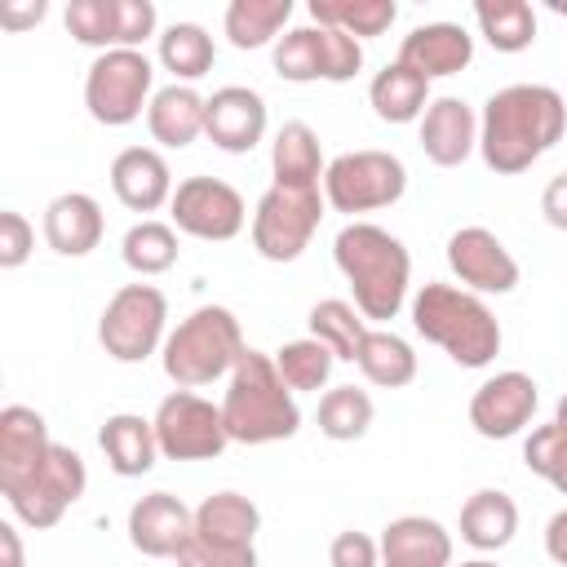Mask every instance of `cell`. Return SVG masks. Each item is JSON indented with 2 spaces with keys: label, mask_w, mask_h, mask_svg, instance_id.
<instances>
[{
  "label": "cell",
  "mask_w": 567,
  "mask_h": 567,
  "mask_svg": "<svg viewBox=\"0 0 567 567\" xmlns=\"http://www.w3.org/2000/svg\"><path fill=\"white\" fill-rule=\"evenodd\" d=\"M545 554H549L558 567H567V509H558V514L545 523Z\"/></svg>",
  "instance_id": "f6af8a7d"
},
{
  "label": "cell",
  "mask_w": 567,
  "mask_h": 567,
  "mask_svg": "<svg viewBox=\"0 0 567 567\" xmlns=\"http://www.w3.org/2000/svg\"><path fill=\"white\" fill-rule=\"evenodd\" d=\"M97 443L106 452V465L120 474V478H142L155 456H159V439H155V421L137 416V412H115L102 421L97 430Z\"/></svg>",
  "instance_id": "484cf974"
},
{
  "label": "cell",
  "mask_w": 567,
  "mask_h": 567,
  "mask_svg": "<svg viewBox=\"0 0 567 567\" xmlns=\"http://www.w3.org/2000/svg\"><path fill=\"white\" fill-rule=\"evenodd\" d=\"M518 532V505L496 492V487H483L474 492L465 505H461V540L492 554V549H505Z\"/></svg>",
  "instance_id": "f1b7e54d"
},
{
  "label": "cell",
  "mask_w": 567,
  "mask_h": 567,
  "mask_svg": "<svg viewBox=\"0 0 567 567\" xmlns=\"http://www.w3.org/2000/svg\"><path fill=\"white\" fill-rule=\"evenodd\" d=\"M120 257L133 275H164L177 261V230L168 221H137L128 226Z\"/></svg>",
  "instance_id": "74e56055"
},
{
  "label": "cell",
  "mask_w": 567,
  "mask_h": 567,
  "mask_svg": "<svg viewBox=\"0 0 567 567\" xmlns=\"http://www.w3.org/2000/svg\"><path fill=\"white\" fill-rule=\"evenodd\" d=\"M44 0H31V4H4L0 9V22L9 27V31H22V27H35L40 18H44Z\"/></svg>",
  "instance_id": "bcb514c9"
},
{
  "label": "cell",
  "mask_w": 567,
  "mask_h": 567,
  "mask_svg": "<svg viewBox=\"0 0 567 567\" xmlns=\"http://www.w3.org/2000/svg\"><path fill=\"white\" fill-rule=\"evenodd\" d=\"M164 319L168 301L155 284H124L97 319V341L115 363H142L164 350Z\"/></svg>",
  "instance_id": "52a82bcc"
},
{
  "label": "cell",
  "mask_w": 567,
  "mask_h": 567,
  "mask_svg": "<svg viewBox=\"0 0 567 567\" xmlns=\"http://www.w3.org/2000/svg\"><path fill=\"white\" fill-rule=\"evenodd\" d=\"M412 328L447 350V359L461 368H487L501 354L496 315L478 292H465L456 284H425L412 297Z\"/></svg>",
  "instance_id": "277c9868"
},
{
  "label": "cell",
  "mask_w": 567,
  "mask_h": 567,
  "mask_svg": "<svg viewBox=\"0 0 567 567\" xmlns=\"http://www.w3.org/2000/svg\"><path fill=\"white\" fill-rule=\"evenodd\" d=\"M190 532H195V509H186L173 492H146L128 509V540L146 558H177Z\"/></svg>",
  "instance_id": "ac0fdd59"
},
{
  "label": "cell",
  "mask_w": 567,
  "mask_h": 567,
  "mask_svg": "<svg viewBox=\"0 0 567 567\" xmlns=\"http://www.w3.org/2000/svg\"><path fill=\"white\" fill-rule=\"evenodd\" d=\"M221 421L230 443H279L292 439L301 430V408L288 390V381L275 368V354L261 350H244V359L230 372L226 399H221Z\"/></svg>",
  "instance_id": "3957f363"
},
{
  "label": "cell",
  "mask_w": 567,
  "mask_h": 567,
  "mask_svg": "<svg viewBox=\"0 0 567 567\" xmlns=\"http://www.w3.org/2000/svg\"><path fill=\"white\" fill-rule=\"evenodd\" d=\"M354 363L381 390H399V385H408L416 377V350L399 332H385V328H368Z\"/></svg>",
  "instance_id": "4dcf8cb0"
},
{
  "label": "cell",
  "mask_w": 567,
  "mask_h": 567,
  "mask_svg": "<svg viewBox=\"0 0 567 567\" xmlns=\"http://www.w3.org/2000/svg\"><path fill=\"white\" fill-rule=\"evenodd\" d=\"M540 213L554 230H567V173L549 177V186L540 190Z\"/></svg>",
  "instance_id": "ee69618b"
},
{
  "label": "cell",
  "mask_w": 567,
  "mask_h": 567,
  "mask_svg": "<svg viewBox=\"0 0 567 567\" xmlns=\"http://www.w3.org/2000/svg\"><path fill=\"white\" fill-rule=\"evenodd\" d=\"M478 146V115L461 97H434L421 115V151L439 168H456Z\"/></svg>",
  "instance_id": "7402d4cb"
},
{
  "label": "cell",
  "mask_w": 567,
  "mask_h": 567,
  "mask_svg": "<svg viewBox=\"0 0 567 567\" xmlns=\"http://www.w3.org/2000/svg\"><path fill=\"white\" fill-rule=\"evenodd\" d=\"M554 425H558V430H567V394H563V399H558V408H554Z\"/></svg>",
  "instance_id": "c3c4849f"
},
{
  "label": "cell",
  "mask_w": 567,
  "mask_h": 567,
  "mask_svg": "<svg viewBox=\"0 0 567 567\" xmlns=\"http://www.w3.org/2000/svg\"><path fill=\"white\" fill-rule=\"evenodd\" d=\"M381 567H452V536L439 518L403 514L381 532Z\"/></svg>",
  "instance_id": "603a6c76"
},
{
  "label": "cell",
  "mask_w": 567,
  "mask_h": 567,
  "mask_svg": "<svg viewBox=\"0 0 567 567\" xmlns=\"http://www.w3.org/2000/svg\"><path fill=\"white\" fill-rule=\"evenodd\" d=\"M270 168H275V186H288V190H319V182H323V173H328L323 151H319V133H315L306 120H288V124L275 133Z\"/></svg>",
  "instance_id": "d4e9b609"
},
{
  "label": "cell",
  "mask_w": 567,
  "mask_h": 567,
  "mask_svg": "<svg viewBox=\"0 0 567 567\" xmlns=\"http://www.w3.org/2000/svg\"><path fill=\"white\" fill-rule=\"evenodd\" d=\"M0 567H27L22 563V540L13 523H0Z\"/></svg>",
  "instance_id": "7dc6e473"
},
{
  "label": "cell",
  "mask_w": 567,
  "mask_h": 567,
  "mask_svg": "<svg viewBox=\"0 0 567 567\" xmlns=\"http://www.w3.org/2000/svg\"><path fill=\"white\" fill-rule=\"evenodd\" d=\"M168 208H173V221H177L182 235H190V239H208V244H226V239H235V235L244 230V221H248L244 195H239L230 182H221V177H204V173L177 182Z\"/></svg>",
  "instance_id": "4fadbf2b"
},
{
  "label": "cell",
  "mask_w": 567,
  "mask_h": 567,
  "mask_svg": "<svg viewBox=\"0 0 567 567\" xmlns=\"http://www.w3.org/2000/svg\"><path fill=\"white\" fill-rule=\"evenodd\" d=\"M523 461H527L532 474H540L545 483H554L567 496V430H558L554 421L536 425L523 443Z\"/></svg>",
  "instance_id": "ab89813d"
},
{
  "label": "cell",
  "mask_w": 567,
  "mask_h": 567,
  "mask_svg": "<svg viewBox=\"0 0 567 567\" xmlns=\"http://www.w3.org/2000/svg\"><path fill=\"white\" fill-rule=\"evenodd\" d=\"M84 487H89L84 456H80L75 447H66V443H53L44 470H40L31 483L4 492V501H9V509H13L18 523L44 532V527H53V523L84 496Z\"/></svg>",
  "instance_id": "7c38bea8"
},
{
  "label": "cell",
  "mask_w": 567,
  "mask_h": 567,
  "mask_svg": "<svg viewBox=\"0 0 567 567\" xmlns=\"http://www.w3.org/2000/svg\"><path fill=\"white\" fill-rule=\"evenodd\" d=\"M474 22L496 53H523L536 40V13L527 0H478Z\"/></svg>",
  "instance_id": "1f68e13d"
},
{
  "label": "cell",
  "mask_w": 567,
  "mask_h": 567,
  "mask_svg": "<svg viewBox=\"0 0 567 567\" xmlns=\"http://www.w3.org/2000/svg\"><path fill=\"white\" fill-rule=\"evenodd\" d=\"M368 425H372V399H368V390H359V385H332L319 399V430L332 443H354V439L368 434Z\"/></svg>",
  "instance_id": "8d00e7d4"
},
{
  "label": "cell",
  "mask_w": 567,
  "mask_h": 567,
  "mask_svg": "<svg viewBox=\"0 0 567 567\" xmlns=\"http://www.w3.org/2000/svg\"><path fill=\"white\" fill-rule=\"evenodd\" d=\"M408 71L425 75V80H439V75H456L474 62V35L456 22H425V27H412L399 44V58Z\"/></svg>",
  "instance_id": "44dd1931"
},
{
  "label": "cell",
  "mask_w": 567,
  "mask_h": 567,
  "mask_svg": "<svg viewBox=\"0 0 567 567\" xmlns=\"http://www.w3.org/2000/svg\"><path fill=\"white\" fill-rule=\"evenodd\" d=\"M540 403V390L527 372H496L487 377L470 399V425L483 439H514L532 425Z\"/></svg>",
  "instance_id": "2e32d148"
},
{
  "label": "cell",
  "mask_w": 567,
  "mask_h": 567,
  "mask_svg": "<svg viewBox=\"0 0 567 567\" xmlns=\"http://www.w3.org/2000/svg\"><path fill=\"white\" fill-rule=\"evenodd\" d=\"M151 84H155V66L142 49H111L97 53L84 75V106L97 124L124 128L142 115V106H151L155 97Z\"/></svg>",
  "instance_id": "8992f818"
},
{
  "label": "cell",
  "mask_w": 567,
  "mask_h": 567,
  "mask_svg": "<svg viewBox=\"0 0 567 567\" xmlns=\"http://www.w3.org/2000/svg\"><path fill=\"white\" fill-rule=\"evenodd\" d=\"M102 230H106L102 204L84 190H66L44 208V239L62 257H89L102 244Z\"/></svg>",
  "instance_id": "cb8c5ba5"
},
{
  "label": "cell",
  "mask_w": 567,
  "mask_h": 567,
  "mask_svg": "<svg viewBox=\"0 0 567 567\" xmlns=\"http://www.w3.org/2000/svg\"><path fill=\"white\" fill-rule=\"evenodd\" d=\"M310 18L319 27H337L363 40V35H385L390 22L399 18V4L394 0H310Z\"/></svg>",
  "instance_id": "e575fe53"
},
{
  "label": "cell",
  "mask_w": 567,
  "mask_h": 567,
  "mask_svg": "<svg viewBox=\"0 0 567 567\" xmlns=\"http://www.w3.org/2000/svg\"><path fill=\"white\" fill-rule=\"evenodd\" d=\"M332 257L350 284L363 319L381 323V319H394L403 310L408 279H412V257H408L403 239H394L390 230H381L372 221H350L337 230Z\"/></svg>",
  "instance_id": "7a4b0ae2"
},
{
  "label": "cell",
  "mask_w": 567,
  "mask_h": 567,
  "mask_svg": "<svg viewBox=\"0 0 567 567\" xmlns=\"http://www.w3.org/2000/svg\"><path fill=\"white\" fill-rule=\"evenodd\" d=\"M363 66V44L337 27H292L275 40V75L288 84L332 80L346 84Z\"/></svg>",
  "instance_id": "ba28073f"
},
{
  "label": "cell",
  "mask_w": 567,
  "mask_h": 567,
  "mask_svg": "<svg viewBox=\"0 0 567 567\" xmlns=\"http://www.w3.org/2000/svg\"><path fill=\"white\" fill-rule=\"evenodd\" d=\"M66 31L89 49H137L155 35V4L151 0H71Z\"/></svg>",
  "instance_id": "5bb4252c"
},
{
  "label": "cell",
  "mask_w": 567,
  "mask_h": 567,
  "mask_svg": "<svg viewBox=\"0 0 567 567\" xmlns=\"http://www.w3.org/2000/svg\"><path fill=\"white\" fill-rule=\"evenodd\" d=\"M461 567H501V563H492V558H470V563H461Z\"/></svg>",
  "instance_id": "681fc988"
},
{
  "label": "cell",
  "mask_w": 567,
  "mask_h": 567,
  "mask_svg": "<svg viewBox=\"0 0 567 567\" xmlns=\"http://www.w3.org/2000/svg\"><path fill=\"white\" fill-rule=\"evenodd\" d=\"M155 439H159V456L168 461H213L230 443L221 408H213L195 390H173L168 399H159Z\"/></svg>",
  "instance_id": "8fae6325"
},
{
  "label": "cell",
  "mask_w": 567,
  "mask_h": 567,
  "mask_svg": "<svg viewBox=\"0 0 567 567\" xmlns=\"http://www.w3.org/2000/svg\"><path fill=\"white\" fill-rule=\"evenodd\" d=\"M332 363H337V354L315 337H301V341H288L275 350V368L288 381V390H323L332 377Z\"/></svg>",
  "instance_id": "f35d334b"
},
{
  "label": "cell",
  "mask_w": 567,
  "mask_h": 567,
  "mask_svg": "<svg viewBox=\"0 0 567 567\" xmlns=\"http://www.w3.org/2000/svg\"><path fill=\"white\" fill-rule=\"evenodd\" d=\"M323 217V199L319 190H288V186H270L257 199L252 213V248L266 261H297Z\"/></svg>",
  "instance_id": "30bf717a"
},
{
  "label": "cell",
  "mask_w": 567,
  "mask_h": 567,
  "mask_svg": "<svg viewBox=\"0 0 567 567\" xmlns=\"http://www.w3.org/2000/svg\"><path fill=\"white\" fill-rule=\"evenodd\" d=\"M244 332H239V319L226 310V306H199L190 310L168 337H164V372L173 385L182 390H195V385H208L226 372H235V363L244 359Z\"/></svg>",
  "instance_id": "5b68a950"
},
{
  "label": "cell",
  "mask_w": 567,
  "mask_h": 567,
  "mask_svg": "<svg viewBox=\"0 0 567 567\" xmlns=\"http://www.w3.org/2000/svg\"><path fill=\"white\" fill-rule=\"evenodd\" d=\"M288 18H292V0H230L226 35L235 49H266L270 40H279Z\"/></svg>",
  "instance_id": "d6a6232c"
},
{
  "label": "cell",
  "mask_w": 567,
  "mask_h": 567,
  "mask_svg": "<svg viewBox=\"0 0 567 567\" xmlns=\"http://www.w3.org/2000/svg\"><path fill=\"white\" fill-rule=\"evenodd\" d=\"M447 266L461 279L465 292H514L518 288V261L487 226H461L447 239Z\"/></svg>",
  "instance_id": "9a60e30c"
},
{
  "label": "cell",
  "mask_w": 567,
  "mask_h": 567,
  "mask_svg": "<svg viewBox=\"0 0 567 567\" xmlns=\"http://www.w3.org/2000/svg\"><path fill=\"white\" fill-rule=\"evenodd\" d=\"M306 323H310V337L323 341L337 359H346V363L359 359V346H363V337H368V323H363L359 306H350V301H341V297H328V301H319V306L310 310Z\"/></svg>",
  "instance_id": "d590c367"
},
{
  "label": "cell",
  "mask_w": 567,
  "mask_h": 567,
  "mask_svg": "<svg viewBox=\"0 0 567 567\" xmlns=\"http://www.w3.org/2000/svg\"><path fill=\"white\" fill-rule=\"evenodd\" d=\"M408 190V168L390 151H346L323 173V199L337 213H372L399 204Z\"/></svg>",
  "instance_id": "9c48e42d"
},
{
  "label": "cell",
  "mask_w": 567,
  "mask_h": 567,
  "mask_svg": "<svg viewBox=\"0 0 567 567\" xmlns=\"http://www.w3.org/2000/svg\"><path fill=\"white\" fill-rule=\"evenodd\" d=\"M49 425L35 408H22V403H9L0 412V492H13L22 483H31L44 461H49Z\"/></svg>",
  "instance_id": "e0dca14e"
},
{
  "label": "cell",
  "mask_w": 567,
  "mask_h": 567,
  "mask_svg": "<svg viewBox=\"0 0 567 567\" xmlns=\"http://www.w3.org/2000/svg\"><path fill=\"white\" fill-rule=\"evenodd\" d=\"M261 532V509L239 492H213L195 509V536L226 545V549H252Z\"/></svg>",
  "instance_id": "83f0119b"
},
{
  "label": "cell",
  "mask_w": 567,
  "mask_h": 567,
  "mask_svg": "<svg viewBox=\"0 0 567 567\" xmlns=\"http://www.w3.org/2000/svg\"><path fill=\"white\" fill-rule=\"evenodd\" d=\"M31 248H35L31 221H27L22 213L4 208V213H0V270H18V266L31 257Z\"/></svg>",
  "instance_id": "b9f144b4"
},
{
  "label": "cell",
  "mask_w": 567,
  "mask_h": 567,
  "mask_svg": "<svg viewBox=\"0 0 567 567\" xmlns=\"http://www.w3.org/2000/svg\"><path fill=\"white\" fill-rule=\"evenodd\" d=\"M111 190L128 213H155L173 204V168L151 146H124L111 159Z\"/></svg>",
  "instance_id": "ffe728a7"
},
{
  "label": "cell",
  "mask_w": 567,
  "mask_h": 567,
  "mask_svg": "<svg viewBox=\"0 0 567 567\" xmlns=\"http://www.w3.org/2000/svg\"><path fill=\"white\" fill-rule=\"evenodd\" d=\"M368 102H372V111H377L385 124H412V120L425 115V106H430L434 97H430V80H425V75L408 71L403 62H390L385 71L372 75Z\"/></svg>",
  "instance_id": "f546056e"
},
{
  "label": "cell",
  "mask_w": 567,
  "mask_h": 567,
  "mask_svg": "<svg viewBox=\"0 0 567 567\" xmlns=\"http://www.w3.org/2000/svg\"><path fill=\"white\" fill-rule=\"evenodd\" d=\"M177 567H257V549H226L190 532V540L177 549Z\"/></svg>",
  "instance_id": "60d3db41"
},
{
  "label": "cell",
  "mask_w": 567,
  "mask_h": 567,
  "mask_svg": "<svg viewBox=\"0 0 567 567\" xmlns=\"http://www.w3.org/2000/svg\"><path fill=\"white\" fill-rule=\"evenodd\" d=\"M567 133V102L549 84H509L496 89L478 120V151L492 173L532 168Z\"/></svg>",
  "instance_id": "6da1fadb"
},
{
  "label": "cell",
  "mask_w": 567,
  "mask_h": 567,
  "mask_svg": "<svg viewBox=\"0 0 567 567\" xmlns=\"http://www.w3.org/2000/svg\"><path fill=\"white\" fill-rule=\"evenodd\" d=\"M213 58H217L213 35L199 22H173V27H164V35H159V66L173 71L182 84L204 80L213 71Z\"/></svg>",
  "instance_id": "836d02e7"
},
{
  "label": "cell",
  "mask_w": 567,
  "mask_h": 567,
  "mask_svg": "<svg viewBox=\"0 0 567 567\" xmlns=\"http://www.w3.org/2000/svg\"><path fill=\"white\" fill-rule=\"evenodd\" d=\"M204 137L230 155L252 151L266 137V97L257 89L244 84H226L208 97V115H204Z\"/></svg>",
  "instance_id": "d6986e66"
},
{
  "label": "cell",
  "mask_w": 567,
  "mask_h": 567,
  "mask_svg": "<svg viewBox=\"0 0 567 567\" xmlns=\"http://www.w3.org/2000/svg\"><path fill=\"white\" fill-rule=\"evenodd\" d=\"M328 567H381V540L368 532H341L328 549Z\"/></svg>",
  "instance_id": "7bdbcfd3"
},
{
  "label": "cell",
  "mask_w": 567,
  "mask_h": 567,
  "mask_svg": "<svg viewBox=\"0 0 567 567\" xmlns=\"http://www.w3.org/2000/svg\"><path fill=\"white\" fill-rule=\"evenodd\" d=\"M204 115H208V97H199L190 84H168L151 97L146 106V128L159 146H190L204 133Z\"/></svg>",
  "instance_id": "4316f807"
}]
</instances>
